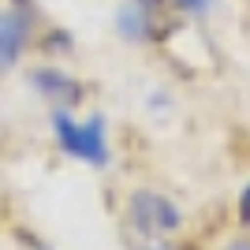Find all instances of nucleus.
<instances>
[{"instance_id":"7","label":"nucleus","mask_w":250,"mask_h":250,"mask_svg":"<svg viewBox=\"0 0 250 250\" xmlns=\"http://www.w3.org/2000/svg\"><path fill=\"white\" fill-rule=\"evenodd\" d=\"M26 243H30V250H49L45 243H38V239H34V235H26Z\"/></svg>"},{"instance_id":"4","label":"nucleus","mask_w":250,"mask_h":250,"mask_svg":"<svg viewBox=\"0 0 250 250\" xmlns=\"http://www.w3.org/2000/svg\"><path fill=\"white\" fill-rule=\"evenodd\" d=\"M34 86H38L42 97L56 101V108H67V104L83 101V86L75 83V79H67L63 71H56V67H38L34 71Z\"/></svg>"},{"instance_id":"6","label":"nucleus","mask_w":250,"mask_h":250,"mask_svg":"<svg viewBox=\"0 0 250 250\" xmlns=\"http://www.w3.org/2000/svg\"><path fill=\"white\" fill-rule=\"evenodd\" d=\"M179 8L194 11V15H202V11H209V0H179Z\"/></svg>"},{"instance_id":"8","label":"nucleus","mask_w":250,"mask_h":250,"mask_svg":"<svg viewBox=\"0 0 250 250\" xmlns=\"http://www.w3.org/2000/svg\"><path fill=\"white\" fill-rule=\"evenodd\" d=\"M231 250H250V243H235V247H231Z\"/></svg>"},{"instance_id":"9","label":"nucleus","mask_w":250,"mask_h":250,"mask_svg":"<svg viewBox=\"0 0 250 250\" xmlns=\"http://www.w3.org/2000/svg\"><path fill=\"white\" fill-rule=\"evenodd\" d=\"M15 4H30V0H15Z\"/></svg>"},{"instance_id":"1","label":"nucleus","mask_w":250,"mask_h":250,"mask_svg":"<svg viewBox=\"0 0 250 250\" xmlns=\"http://www.w3.org/2000/svg\"><path fill=\"white\" fill-rule=\"evenodd\" d=\"M52 131H56V142H60L63 153L79 157V161H86V165H94V168L108 165V135H104L101 116L79 124V120H71L63 108H56V112H52Z\"/></svg>"},{"instance_id":"5","label":"nucleus","mask_w":250,"mask_h":250,"mask_svg":"<svg viewBox=\"0 0 250 250\" xmlns=\"http://www.w3.org/2000/svg\"><path fill=\"white\" fill-rule=\"evenodd\" d=\"M239 217H243V224H250V183H247V190L239 194Z\"/></svg>"},{"instance_id":"3","label":"nucleus","mask_w":250,"mask_h":250,"mask_svg":"<svg viewBox=\"0 0 250 250\" xmlns=\"http://www.w3.org/2000/svg\"><path fill=\"white\" fill-rule=\"evenodd\" d=\"M26 38H30V19L19 8L0 11V71H8V67L19 63Z\"/></svg>"},{"instance_id":"2","label":"nucleus","mask_w":250,"mask_h":250,"mask_svg":"<svg viewBox=\"0 0 250 250\" xmlns=\"http://www.w3.org/2000/svg\"><path fill=\"white\" fill-rule=\"evenodd\" d=\"M127 217H131V231L142 239H165L179 228V209L157 190H135Z\"/></svg>"}]
</instances>
